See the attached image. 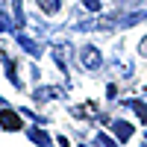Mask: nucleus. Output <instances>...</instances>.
I'll list each match as a JSON object with an SVG mask.
<instances>
[{"mask_svg":"<svg viewBox=\"0 0 147 147\" xmlns=\"http://www.w3.org/2000/svg\"><path fill=\"white\" fill-rule=\"evenodd\" d=\"M18 44H21V47H24V50H27V53H35V56L41 53V47L35 44L32 38H27V35H18Z\"/></svg>","mask_w":147,"mask_h":147,"instance_id":"nucleus-4","label":"nucleus"},{"mask_svg":"<svg viewBox=\"0 0 147 147\" xmlns=\"http://www.w3.org/2000/svg\"><path fill=\"white\" fill-rule=\"evenodd\" d=\"M115 136H118L121 141H127V138L132 136V127L127 124V121H115Z\"/></svg>","mask_w":147,"mask_h":147,"instance_id":"nucleus-3","label":"nucleus"},{"mask_svg":"<svg viewBox=\"0 0 147 147\" xmlns=\"http://www.w3.org/2000/svg\"><path fill=\"white\" fill-rule=\"evenodd\" d=\"M141 147H147V138H144V141H141Z\"/></svg>","mask_w":147,"mask_h":147,"instance_id":"nucleus-12","label":"nucleus"},{"mask_svg":"<svg viewBox=\"0 0 147 147\" xmlns=\"http://www.w3.org/2000/svg\"><path fill=\"white\" fill-rule=\"evenodd\" d=\"M129 106H132V109L138 112V121H144V124H147V106H144V103H138V100H132Z\"/></svg>","mask_w":147,"mask_h":147,"instance_id":"nucleus-7","label":"nucleus"},{"mask_svg":"<svg viewBox=\"0 0 147 147\" xmlns=\"http://www.w3.org/2000/svg\"><path fill=\"white\" fill-rule=\"evenodd\" d=\"M30 138H32L35 144H38V147H50V138H47L41 129H30Z\"/></svg>","mask_w":147,"mask_h":147,"instance_id":"nucleus-6","label":"nucleus"},{"mask_svg":"<svg viewBox=\"0 0 147 147\" xmlns=\"http://www.w3.org/2000/svg\"><path fill=\"white\" fill-rule=\"evenodd\" d=\"M41 9H44V12H56L59 3H53V0H41Z\"/></svg>","mask_w":147,"mask_h":147,"instance_id":"nucleus-9","label":"nucleus"},{"mask_svg":"<svg viewBox=\"0 0 147 147\" xmlns=\"http://www.w3.org/2000/svg\"><path fill=\"white\" fill-rule=\"evenodd\" d=\"M0 127L15 132V129H21V127H24V121L18 118V112H15V109H0Z\"/></svg>","mask_w":147,"mask_h":147,"instance_id":"nucleus-2","label":"nucleus"},{"mask_svg":"<svg viewBox=\"0 0 147 147\" xmlns=\"http://www.w3.org/2000/svg\"><path fill=\"white\" fill-rule=\"evenodd\" d=\"M85 6H88L91 12H97V9H100V0H85Z\"/></svg>","mask_w":147,"mask_h":147,"instance_id":"nucleus-10","label":"nucleus"},{"mask_svg":"<svg viewBox=\"0 0 147 147\" xmlns=\"http://www.w3.org/2000/svg\"><path fill=\"white\" fill-rule=\"evenodd\" d=\"M141 56H147V35H144V41H141Z\"/></svg>","mask_w":147,"mask_h":147,"instance_id":"nucleus-11","label":"nucleus"},{"mask_svg":"<svg viewBox=\"0 0 147 147\" xmlns=\"http://www.w3.org/2000/svg\"><path fill=\"white\" fill-rule=\"evenodd\" d=\"M35 97H38V100H50V97H62V88H53V85H50V88H38V91H35Z\"/></svg>","mask_w":147,"mask_h":147,"instance_id":"nucleus-5","label":"nucleus"},{"mask_svg":"<svg viewBox=\"0 0 147 147\" xmlns=\"http://www.w3.org/2000/svg\"><path fill=\"white\" fill-rule=\"evenodd\" d=\"M100 62H103V56H100V50H97L94 44H88V47H82V50H80V65H82V68L97 71Z\"/></svg>","mask_w":147,"mask_h":147,"instance_id":"nucleus-1","label":"nucleus"},{"mask_svg":"<svg viewBox=\"0 0 147 147\" xmlns=\"http://www.w3.org/2000/svg\"><path fill=\"white\" fill-rule=\"evenodd\" d=\"M97 144H100V147H118V144H115L112 138L106 136V132H100V136H97Z\"/></svg>","mask_w":147,"mask_h":147,"instance_id":"nucleus-8","label":"nucleus"}]
</instances>
